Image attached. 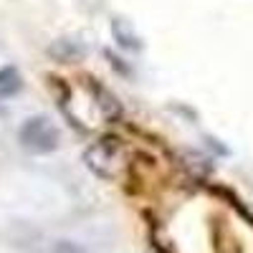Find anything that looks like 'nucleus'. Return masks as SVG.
<instances>
[{
  "mask_svg": "<svg viewBox=\"0 0 253 253\" xmlns=\"http://www.w3.org/2000/svg\"><path fill=\"white\" fill-rule=\"evenodd\" d=\"M84 162L86 167L101 180H119L124 170L129 167L126 162V147L122 137L117 134H104L96 142H91L84 152Z\"/></svg>",
  "mask_w": 253,
  "mask_h": 253,
  "instance_id": "nucleus-1",
  "label": "nucleus"
},
{
  "mask_svg": "<svg viewBox=\"0 0 253 253\" xmlns=\"http://www.w3.org/2000/svg\"><path fill=\"white\" fill-rule=\"evenodd\" d=\"M18 142L31 155H51L61 144V129L56 126V122H51V117L33 114L20 124Z\"/></svg>",
  "mask_w": 253,
  "mask_h": 253,
  "instance_id": "nucleus-2",
  "label": "nucleus"
},
{
  "mask_svg": "<svg viewBox=\"0 0 253 253\" xmlns=\"http://www.w3.org/2000/svg\"><path fill=\"white\" fill-rule=\"evenodd\" d=\"M112 36H114L117 43H119L122 48H126V51H139V48H142L139 36L134 33V28H132L129 20H124V18H114V20H112Z\"/></svg>",
  "mask_w": 253,
  "mask_h": 253,
  "instance_id": "nucleus-3",
  "label": "nucleus"
},
{
  "mask_svg": "<svg viewBox=\"0 0 253 253\" xmlns=\"http://www.w3.org/2000/svg\"><path fill=\"white\" fill-rule=\"evenodd\" d=\"M23 91V74L18 66H0V99H10Z\"/></svg>",
  "mask_w": 253,
  "mask_h": 253,
  "instance_id": "nucleus-4",
  "label": "nucleus"
},
{
  "mask_svg": "<svg viewBox=\"0 0 253 253\" xmlns=\"http://www.w3.org/2000/svg\"><path fill=\"white\" fill-rule=\"evenodd\" d=\"M56 253H84L76 243H69V241H61L58 246H56Z\"/></svg>",
  "mask_w": 253,
  "mask_h": 253,
  "instance_id": "nucleus-5",
  "label": "nucleus"
}]
</instances>
